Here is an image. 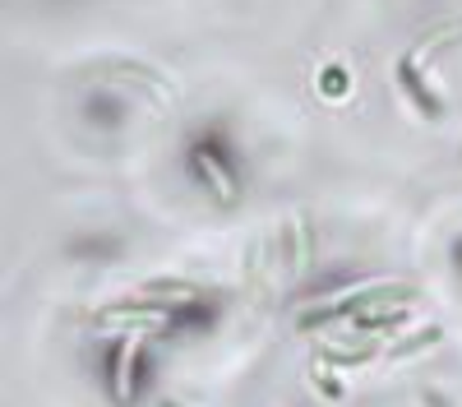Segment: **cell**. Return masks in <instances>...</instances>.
<instances>
[{
  "label": "cell",
  "instance_id": "obj_1",
  "mask_svg": "<svg viewBox=\"0 0 462 407\" xmlns=\"http://www.w3.org/2000/svg\"><path fill=\"white\" fill-rule=\"evenodd\" d=\"M180 162L189 171V180L199 190L217 195L222 204H236L241 199V185H245V153L241 143L231 139L226 121H204L189 130L185 148H180Z\"/></svg>",
  "mask_w": 462,
  "mask_h": 407
},
{
  "label": "cell",
  "instance_id": "obj_2",
  "mask_svg": "<svg viewBox=\"0 0 462 407\" xmlns=\"http://www.w3.org/2000/svg\"><path fill=\"white\" fill-rule=\"evenodd\" d=\"M222 306L213 296H189V301H171L167 306V328L152 333V338H189V333H208L217 324Z\"/></svg>",
  "mask_w": 462,
  "mask_h": 407
},
{
  "label": "cell",
  "instance_id": "obj_3",
  "mask_svg": "<svg viewBox=\"0 0 462 407\" xmlns=\"http://www.w3.org/2000/svg\"><path fill=\"white\" fill-rule=\"evenodd\" d=\"M398 88L407 93V102H411L426 121H439V116H444V97L426 84V74L416 69V60H411V56H402V60H398Z\"/></svg>",
  "mask_w": 462,
  "mask_h": 407
},
{
  "label": "cell",
  "instance_id": "obj_4",
  "mask_svg": "<svg viewBox=\"0 0 462 407\" xmlns=\"http://www.w3.org/2000/svg\"><path fill=\"white\" fill-rule=\"evenodd\" d=\"M152 380H158V347L148 338H139L125 356V402L134 398H148L152 393Z\"/></svg>",
  "mask_w": 462,
  "mask_h": 407
},
{
  "label": "cell",
  "instance_id": "obj_5",
  "mask_svg": "<svg viewBox=\"0 0 462 407\" xmlns=\"http://www.w3.org/2000/svg\"><path fill=\"white\" fill-rule=\"evenodd\" d=\"M79 111H84V121L93 130H116V125H125V116H130V97L116 93V88H93L79 102Z\"/></svg>",
  "mask_w": 462,
  "mask_h": 407
},
{
  "label": "cell",
  "instance_id": "obj_6",
  "mask_svg": "<svg viewBox=\"0 0 462 407\" xmlns=\"http://www.w3.org/2000/svg\"><path fill=\"white\" fill-rule=\"evenodd\" d=\"M125 241L116 232H79L65 241V254L79 259V264H111V259H121Z\"/></svg>",
  "mask_w": 462,
  "mask_h": 407
},
{
  "label": "cell",
  "instance_id": "obj_7",
  "mask_svg": "<svg viewBox=\"0 0 462 407\" xmlns=\"http://www.w3.org/2000/svg\"><path fill=\"white\" fill-rule=\"evenodd\" d=\"M319 93H328V97H346V93H352V74H346L342 65H328V69L319 74Z\"/></svg>",
  "mask_w": 462,
  "mask_h": 407
},
{
  "label": "cell",
  "instance_id": "obj_8",
  "mask_svg": "<svg viewBox=\"0 0 462 407\" xmlns=\"http://www.w3.org/2000/svg\"><path fill=\"white\" fill-rule=\"evenodd\" d=\"M448 264L462 273V236H453V245H448Z\"/></svg>",
  "mask_w": 462,
  "mask_h": 407
}]
</instances>
